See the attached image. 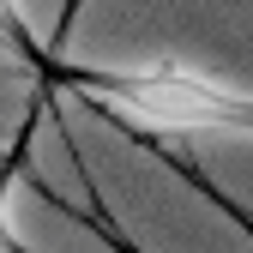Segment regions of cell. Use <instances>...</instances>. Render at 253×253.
I'll return each mask as SVG.
<instances>
[{
    "instance_id": "4",
    "label": "cell",
    "mask_w": 253,
    "mask_h": 253,
    "mask_svg": "<svg viewBox=\"0 0 253 253\" xmlns=\"http://www.w3.org/2000/svg\"><path fill=\"white\" fill-rule=\"evenodd\" d=\"M79 6H84V0H67V6H60V24H54V48H48V54H60V42H67V30H73Z\"/></svg>"
},
{
    "instance_id": "1",
    "label": "cell",
    "mask_w": 253,
    "mask_h": 253,
    "mask_svg": "<svg viewBox=\"0 0 253 253\" xmlns=\"http://www.w3.org/2000/svg\"><path fill=\"white\" fill-rule=\"evenodd\" d=\"M37 79L54 90H73L90 109L103 115H126L151 126V133H253V97L223 79H205L193 67H175V60H151V67H67L60 54L42 48Z\"/></svg>"
},
{
    "instance_id": "2",
    "label": "cell",
    "mask_w": 253,
    "mask_h": 253,
    "mask_svg": "<svg viewBox=\"0 0 253 253\" xmlns=\"http://www.w3.org/2000/svg\"><path fill=\"white\" fill-rule=\"evenodd\" d=\"M24 169H30V126L12 133L6 151H0V253H30V247L18 241V229H12V187H18Z\"/></svg>"
},
{
    "instance_id": "3",
    "label": "cell",
    "mask_w": 253,
    "mask_h": 253,
    "mask_svg": "<svg viewBox=\"0 0 253 253\" xmlns=\"http://www.w3.org/2000/svg\"><path fill=\"white\" fill-rule=\"evenodd\" d=\"M0 48H6L18 67H30V73H37V60H42V48H37V37H30V18H24L18 0H0Z\"/></svg>"
}]
</instances>
